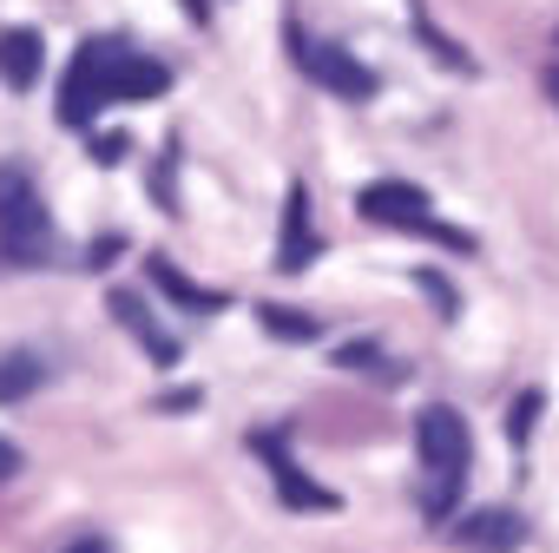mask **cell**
Instances as JSON below:
<instances>
[{"instance_id": "10", "label": "cell", "mask_w": 559, "mask_h": 553, "mask_svg": "<svg viewBox=\"0 0 559 553\" xmlns=\"http://www.w3.org/2000/svg\"><path fill=\"white\" fill-rule=\"evenodd\" d=\"M310 217H304V185L290 191V224H284V257H276V263H284V270H304L310 263Z\"/></svg>"}, {"instance_id": "3", "label": "cell", "mask_w": 559, "mask_h": 553, "mask_svg": "<svg viewBox=\"0 0 559 553\" xmlns=\"http://www.w3.org/2000/svg\"><path fill=\"white\" fill-rule=\"evenodd\" d=\"M362 217H369V224H389V231H421V237L467 244L461 231L435 224V217H428V198H421L415 185H402V178H389V185H369V191H362Z\"/></svg>"}, {"instance_id": "4", "label": "cell", "mask_w": 559, "mask_h": 553, "mask_svg": "<svg viewBox=\"0 0 559 553\" xmlns=\"http://www.w3.org/2000/svg\"><path fill=\"white\" fill-rule=\"evenodd\" d=\"M0 237H8V250H21V257L47 250V211H40V198L27 191L21 172H0Z\"/></svg>"}, {"instance_id": "1", "label": "cell", "mask_w": 559, "mask_h": 553, "mask_svg": "<svg viewBox=\"0 0 559 553\" xmlns=\"http://www.w3.org/2000/svg\"><path fill=\"white\" fill-rule=\"evenodd\" d=\"M165 93V67L145 60V54H126L112 40H86L73 54V73L60 86V119L67 126H93L99 106H119V99H152Z\"/></svg>"}, {"instance_id": "12", "label": "cell", "mask_w": 559, "mask_h": 553, "mask_svg": "<svg viewBox=\"0 0 559 553\" xmlns=\"http://www.w3.org/2000/svg\"><path fill=\"white\" fill-rule=\"evenodd\" d=\"M257 317H263V330H270V337H297V343H310V337H317V323H310L304 310H276V304H263Z\"/></svg>"}, {"instance_id": "14", "label": "cell", "mask_w": 559, "mask_h": 553, "mask_svg": "<svg viewBox=\"0 0 559 553\" xmlns=\"http://www.w3.org/2000/svg\"><path fill=\"white\" fill-rule=\"evenodd\" d=\"M526 428H533V402H520V409H513V442H526Z\"/></svg>"}, {"instance_id": "17", "label": "cell", "mask_w": 559, "mask_h": 553, "mask_svg": "<svg viewBox=\"0 0 559 553\" xmlns=\"http://www.w3.org/2000/svg\"><path fill=\"white\" fill-rule=\"evenodd\" d=\"M185 14H191V21H204V14H211V8H204V0H185Z\"/></svg>"}, {"instance_id": "2", "label": "cell", "mask_w": 559, "mask_h": 553, "mask_svg": "<svg viewBox=\"0 0 559 553\" xmlns=\"http://www.w3.org/2000/svg\"><path fill=\"white\" fill-rule=\"evenodd\" d=\"M415 448H421L428 474H441V487L454 494V487H461V474H467V461H474L467 422H461L454 409H421V422H415Z\"/></svg>"}, {"instance_id": "8", "label": "cell", "mask_w": 559, "mask_h": 553, "mask_svg": "<svg viewBox=\"0 0 559 553\" xmlns=\"http://www.w3.org/2000/svg\"><path fill=\"white\" fill-rule=\"evenodd\" d=\"M152 284H158L165 297H178L185 310H224V297H217V291H198L191 276H178V270H171L165 257H152Z\"/></svg>"}, {"instance_id": "7", "label": "cell", "mask_w": 559, "mask_h": 553, "mask_svg": "<svg viewBox=\"0 0 559 553\" xmlns=\"http://www.w3.org/2000/svg\"><path fill=\"white\" fill-rule=\"evenodd\" d=\"M112 317H119V323H126V330L158 356V363H171V356H178V343H171L165 330H152V317H145V304H139V297H126V291H119V297H112Z\"/></svg>"}, {"instance_id": "5", "label": "cell", "mask_w": 559, "mask_h": 553, "mask_svg": "<svg viewBox=\"0 0 559 553\" xmlns=\"http://www.w3.org/2000/svg\"><path fill=\"white\" fill-rule=\"evenodd\" d=\"M297 60H304L330 93H343V99H369V93H376V73H369V67H356L343 47H304Z\"/></svg>"}, {"instance_id": "9", "label": "cell", "mask_w": 559, "mask_h": 553, "mask_svg": "<svg viewBox=\"0 0 559 553\" xmlns=\"http://www.w3.org/2000/svg\"><path fill=\"white\" fill-rule=\"evenodd\" d=\"M276 494H284L290 507H336V494L330 487H317L297 461H284V455H276Z\"/></svg>"}, {"instance_id": "13", "label": "cell", "mask_w": 559, "mask_h": 553, "mask_svg": "<svg viewBox=\"0 0 559 553\" xmlns=\"http://www.w3.org/2000/svg\"><path fill=\"white\" fill-rule=\"evenodd\" d=\"M461 540H520V527L513 520H474V527H461Z\"/></svg>"}, {"instance_id": "11", "label": "cell", "mask_w": 559, "mask_h": 553, "mask_svg": "<svg viewBox=\"0 0 559 553\" xmlns=\"http://www.w3.org/2000/svg\"><path fill=\"white\" fill-rule=\"evenodd\" d=\"M40 376H47V369H40V356H27V350H21V356H0V402L34 396V389H40Z\"/></svg>"}, {"instance_id": "16", "label": "cell", "mask_w": 559, "mask_h": 553, "mask_svg": "<svg viewBox=\"0 0 559 553\" xmlns=\"http://www.w3.org/2000/svg\"><path fill=\"white\" fill-rule=\"evenodd\" d=\"M546 99L559 106V67H546Z\"/></svg>"}, {"instance_id": "6", "label": "cell", "mask_w": 559, "mask_h": 553, "mask_svg": "<svg viewBox=\"0 0 559 553\" xmlns=\"http://www.w3.org/2000/svg\"><path fill=\"white\" fill-rule=\"evenodd\" d=\"M0 80H8L14 93H27V86L40 80V34H34V27L0 34Z\"/></svg>"}, {"instance_id": "15", "label": "cell", "mask_w": 559, "mask_h": 553, "mask_svg": "<svg viewBox=\"0 0 559 553\" xmlns=\"http://www.w3.org/2000/svg\"><path fill=\"white\" fill-rule=\"evenodd\" d=\"M8 474H21V455H14L8 442H0V481H8Z\"/></svg>"}]
</instances>
